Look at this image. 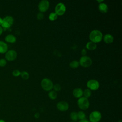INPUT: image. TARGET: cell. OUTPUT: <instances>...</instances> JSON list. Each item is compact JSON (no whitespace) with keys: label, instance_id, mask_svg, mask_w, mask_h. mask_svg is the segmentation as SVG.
Masks as SVG:
<instances>
[{"label":"cell","instance_id":"obj_36","mask_svg":"<svg viewBox=\"0 0 122 122\" xmlns=\"http://www.w3.org/2000/svg\"><path fill=\"white\" fill-rule=\"evenodd\" d=\"M73 122V121H72V122Z\"/></svg>","mask_w":122,"mask_h":122},{"label":"cell","instance_id":"obj_33","mask_svg":"<svg viewBox=\"0 0 122 122\" xmlns=\"http://www.w3.org/2000/svg\"><path fill=\"white\" fill-rule=\"evenodd\" d=\"M2 22V19L0 17V25H1Z\"/></svg>","mask_w":122,"mask_h":122},{"label":"cell","instance_id":"obj_2","mask_svg":"<svg viewBox=\"0 0 122 122\" xmlns=\"http://www.w3.org/2000/svg\"><path fill=\"white\" fill-rule=\"evenodd\" d=\"M77 104L80 109L85 110L89 107L90 102L87 98L84 97H81L78 100Z\"/></svg>","mask_w":122,"mask_h":122},{"label":"cell","instance_id":"obj_14","mask_svg":"<svg viewBox=\"0 0 122 122\" xmlns=\"http://www.w3.org/2000/svg\"><path fill=\"white\" fill-rule=\"evenodd\" d=\"M104 41L107 44L112 43L114 40L113 37L110 34H106L103 36Z\"/></svg>","mask_w":122,"mask_h":122},{"label":"cell","instance_id":"obj_16","mask_svg":"<svg viewBox=\"0 0 122 122\" xmlns=\"http://www.w3.org/2000/svg\"><path fill=\"white\" fill-rule=\"evenodd\" d=\"M86 48L90 51H93L96 49L97 45L96 43H94L91 41L88 42L86 45Z\"/></svg>","mask_w":122,"mask_h":122},{"label":"cell","instance_id":"obj_15","mask_svg":"<svg viewBox=\"0 0 122 122\" xmlns=\"http://www.w3.org/2000/svg\"><path fill=\"white\" fill-rule=\"evenodd\" d=\"M8 50L7 44L4 41H0V53H4Z\"/></svg>","mask_w":122,"mask_h":122},{"label":"cell","instance_id":"obj_4","mask_svg":"<svg viewBox=\"0 0 122 122\" xmlns=\"http://www.w3.org/2000/svg\"><path fill=\"white\" fill-rule=\"evenodd\" d=\"M79 64L82 67L86 68L90 66L92 64V60L87 56H82L79 60Z\"/></svg>","mask_w":122,"mask_h":122},{"label":"cell","instance_id":"obj_12","mask_svg":"<svg viewBox=\"0 0 122 122\" xmlns=\"http://www.w3.org/2000/svg\"><path fill=\"white\" fill-rule=\"evenodd\" d=\"M72 94L75 98H80L83 95V91L80 88H76L73 90Z\"/></svg>","mask_w":122,"mask_h":122},{"label":"cell","instance_id":"obj_26","mask_svg":"<svg viewBox=\"0 0 122 122\" xmlns=\"http://www.w3.org/2000/svg\"><path fill=\"white\" fill-rule=\"evenodd\" d=\"M20 71L18 70H15L13 71L12 72V74L15 77H17L18 76H19L20 75Z\"/></svg>","mask_w":122,"mask_h":122},{"label":"cell","instance_id":"obj_6","mask_svg":"<svg viewBox=\"0 0 122 122\" xmlns=\"http://www.w3.org/2000/svg\"><path fill=\"white\" fill-rule=\"evenodd\" d=\"M66 10V6L64 3L62 2L58 3L55 8V13L57 15L61 16L64 14Z\"/></svg>","mask_w":122,"mask_h":122},{"label":"cell","instance_id":"obj_37","mask_svg":"<svg viewBox=\"0 0 122 122\" xmlns=\"http://www.w3.org/2000/svg\"></svg>","mask_w":122,"mask_h":122},{"label":"cell","instance_id":"obj_21","mask_svg":"<svg viewBox=\"0 0 122 122\" xmlns=\"http://www.w3.org/2000/svg\"><path fill=\"white\" fill-rule=\"evenodd\" d=\"M78 119L79 120H82L86 119V114L85 113L81 111H80L77 112Z\"/></svg>","mask_w":122,"mask_h":122},{"label":"cell","instance_id":"obj_19","mask_svg":"<svg viewBox=\"0 0 122 122\" xmlns=\"http://www.w3.org/2000/svg\"><path fill=\"white\" fill-rule=\"evenodd\" d=\"M70 117L71 119L73 122H76L78 121V115H77V112H72L70 113Z\"/></svg>","mask_w":122,"mask_h":122},{"label":"cell","instance_id":"obj_17","mask_svg":"<svg viewBox=\"0 0 122 122\" xmlns=\"http://www.w3.org/2000/svg\"><path fill=\"white\" fill-rule=\"evenodd\" d=\"M5 40L8 42L14 43L16 41V38L12 34H9L5 37Z\"/></svg>","mask_w":122,"mask_h":122},{"label":"cell","instance_id":"obj_29","mask_svg":"<svg viewBox=\"0 0 122 122\" xmlns=\"http://www.w3.org/2000/svg\"><path fill=\"white\" fill-rule=\"evenodd\" d=\"M81 53L82 55V56H86V54L87 53V51L85 49H83L81 50Z\"/></svg>","mask_w":122,"mask_h":122},{"label":"cell","instance_id":"obj_10","mask_svg":"<svg viewBox=\"0 0 122 122\" xmlns=\"http://www.w3.org/2000/svg\"><path fill=\"white\" fill-rule=\"evenodd\" d=\"M17 56V52L13 50H10L7 51L5 54V58L9 61L14 60Z\"/></svg>","mask_w":122,"mask_h":122},{"label":"cell","instance_id":"obj_20","mask_svg":"<svg viewBox=\"0 0 122 122\" xmlns=\"http://www.w3.org/2000/svg\"><path fill=\"white\" fill-rule=\"evenodd\" d=\"M79 65H80L79 62L77 61H76V60H74V61H71L69 64L70 67L71 68H72V69L77 68L79 67Z\"/></svg>","mask_w":122,"mask_h":122},{"label":"cell","instance_id":"obj_28","mask_svg":"<svg viewBox=\"0 0 122 122\" xmlns=\"http://www.w3.org/2000/svg\"><path fill=\"white\" fill-rule=\"evenodd\" d=\"M44 15L42 12H39L37 14V18L38 20H41L43 19Z\"/></svg>","mask_w":122,"mask_h":122},{"label":"cell","instance_id":"obj_30","mask_svg":"<svg viewBox=\"0 0 122 122\" xmlns=\"http://www.w3.org/2000/svg\"><path fill=\"white\" fill-rule=\"evenodd\" d=\"M79 122H90L89 121H88L87 119H84V120H80L79 121Z\"/></svg>","mask_w":122,"mask_h":122},{"label":"cell","instance_id":"obj_5","mask_svg":"<svg viewBox=\"0 0 122 122\" xmlns=\"http://www.w3.org/2000/svg\"><path fill=\"white\" fill-rule=\"evenodd\" d=\"M102 118L101 113L98 111L92 112L89 115V120L91 122H98Z\"/></svg>","mask_w":122,"mask_h":122},{"label":"cell","instance_id":"obj_11","mask_svg":"<svg viewBox=\"0 0 122 122\" xmlns=\"http://www.w3.org/2000/svg\"><path fill=\"white\" fill-rule=\"evenodd\" d=\"M57 109L61 112L66 111L69 109V104L68 102L65 101H60L57 104Z\"/></svg>","mask_w":122,"mask_h":122},{"label":"cell","instance_id":"obj_24","mask_svg":"<svg viewBox=\"0 0 122 122\" xmlns=\"http://www.w3.org/2000/svg\"><path fill=\"white\" fill-rule=\"evenodd\" d=\"M21 77L24 80H27L29 77V74L27 71H22L20 72Z\"/></svg>","mask_w":122,"mask_h":122},{"label":"cell","instance_id":"obj_3","mask_svg":"<svg viewBox=\"0 0 122 122\" xmlns=\"http://www.w3.org/2000/svg\"><path fill=\"white\" fill-rule=\"evenodd\" d=\"M42 88L46 91H50L53 88V84L52 81L48 78L43 79L41 82Z\"/></svg>","mask_w":122,"mask_h":122},{"label":"cell","instance_id":"obj_31","mask_svg":"<svg viewBox=\"0 0 122 122\" xmlns=\"http://www.w3.org/2000/svg\"><path fill=\"white\" fill-rule=\"evenodd\" d=\"M34 117L36 118H38L39 117V113H36L34 115Z\"/></svg>","mask_w":122,"mask_h":122},{"label":"cell","instance_id":"obj_9","mask_svg":"<svg viewBox=\"0 0 122 122\" xmlns=\"http://www.w3.org/2000/svg\"><path fill=\"white\" fill-rule=\"evenodd\" d=\"M50 6L49 1L47 0H42L38 4V9L40 12H44L46 11Z\"/></svg>","mask_w":122,"mask_h":122},{"label":"cell","instance_id":"obj_32","mask_svg":"<svg viewBox=\"0 0 122 122\" xmlns=\"http://www.w3.org/2000/svg\"><path fill=\"white\" fill-rule=\"evenodd\" d=\"M2 31H3V29H2V28L1 26H0V35L2 33Z\"/></svg>","mask_w":122,"mask_h":122},{"label":"cell","instance_id":"obj_1","mask_svg":"<svg viewBox=\"0 0 122 122\" xmlns=\"http://www.w3.org/2000/svg\"><path fill=\"white\" fill-rule=\"evenodd\" d=\"M103 35L102 32L98 30H92L89 34V38L91 41L94 43H98L102 41Z\"/></svg>","mask_w":122,"mask_h":122},{"label":"cell","instance_id":"obj_35","mask_svg":"<svg viewBox=\"0 0 122 122\" xmlns=\"http://www.w3.org/2000/svg\"><path fill=\"white\" fill-rule=\"evenodd\" d=\"M0 122H5V121L3 120H2V119H0Z\"/></svg>","mask_w":122,"mask_h":122},{"label":"cell","instance_id":"obj_25","mask_svg":"<svg viewBox=\"0 0 122 122\" xmlns=\"http://www.w3.org/2000/svg\"><path fill=\"white\" fill-rule=\"evenodd\" d=\"M53 88L55 92H59L61 90V86L59 84H55L53 85Z\"/></svg>","mask_w":122,"mask_h":122},{"label":"cell","instance_id":"obj_18","mask_svg":"<svg viewBox=\"0 0 122 122\" xmlns=\"http://www.w3.org/2000/svg\"><path fill=\"white\" fill-rule=\"evenodd\" d=\"M48 96L51 100H55L57 97V93L54 90L50 91L48 93Z\"/></svg>","mask_w":122,"mask_h":122},{"label":"cell","instance_id":"obj_13","mask_svg":"<svg viewBox=\"0 0 122 122\" xmlns=\"http://www.w3.org/2000/svg\"><path fill=\"white\" fill-rule=\"evenodd\" d=\"M98 9L100 12H101L102 13H105L108 11V7L106 3L102 2L99 3V5L98 6Z\"/></svg>","mask_w":122,"mask_h":122},{"label":"cell","instance_id":"obj_22","mask_svg":"<svg viewBox=\"0 0 122 122\" xmlns=\"http://www.w3.org/2000/svg\"><path fill=\"white\" fill-rule=\"evenodd\" d=\"M48 18L51 21H54L57 19L58 15L55 12H51L49 15Z\"/></svg>","mask_w":122,"mask_h":122},{"label":"cell","instance_id":"obj_23","mask_svg":"<svg viewBox=\"0 0 122 122\" xmlns=\"http://www.w3.org/2000/svg\"><path fill=\"white\" fill-rule=\"evenodd\" d=\"M91 94H92L91 91L89 89H85L84 91H83V95L84 96L83 97L87 99L91 96Z\"/></svg>","mask_w":122,"mask_h":122},{"label":"cell","instance_id":"obj_34","mask_svg":"<svg viewBox=\"0 0 122 122\" xmlns=\"http://www.w3.org/2000/svg\"><path fill=\"white\" fill-rule=\"evenodd\" d=\"M103 0H97V2H99V3H102V2H103Z\"/></svg>","mask_w":122,"mask_h":122},{"label":"cell","instance_id":"obj_27","mask_svg":"<svg viewBox=\"0 0 122 122\" xmlns=\"http://www.w3.org/2000/svg\"><path fill=\"white\" fill-rule=\"evenodd\" d=\"M6 61L4 59H0V66L3 67L5 66L6 64Z\"/></svg>","mask_w":122,"mask_h":122},{"label":"cell","instance_id":"obj_8","mask_svg":"<svg viewBox=\"0 0 122 122\" xmlns=\"http://www.w3.org/2000/svg\"><path fill=\"white\" fill-rule=\"evenodd\" d=\"M13 21L14 19L12 17L10 16H7L2 19L1 26L5 29L9 28L13 24Z\"/></svg>","mask_w":122,"mask_h":122},{"label":"cell","instance_id":"obj_7","mask_svg":"<svg viewBox=\"0 0 122 122\" xmlns=\"http://www.w3.org/2000/svg\"><path fill=\"white\" fill-rule=\"evenodd\" d=\"M87 87L91 91H95L98 89L100 86L99 82L95 79H91L89 80L87 82Z\"/></svg>","mask_w":122,"mask_h":122}]
</instances>
